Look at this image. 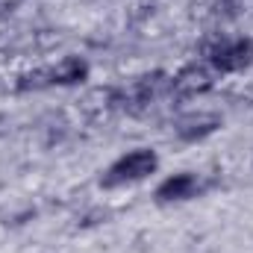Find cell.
Listing matches in <instances>:
<instances>
[{"label":"cell","instance_id":"1","mask_svg":"<svg viewBox=\"0 0 253 253\" xmlns=\"http://www.w3.org/2000/svg\"><path fill=\"white\" fill-rule=\"evenodd\" d=\"M156 153L153 150H132L126 153L124 159H118L106 177H103V186H124V183H135V180H144L147 174L156 171Z\"/></svg>","mask_w":253,"mask_h":253},{"label":"cell","instance_id":"2","mask_svg":"<svg viewBox=\"0 0 253 253\" xmlns=\"http://www.w3.org/2000/svg\"><path fill=\"white\" fill-rule=\"evenodd\" d=\"M209 62L215 65L218 71L230 74V71H242L253 62V44L251 42H224V44H215L209 50Z\"/></svg>","mask_w":253,"mask_h":253},{"label":"cell","instance_id":"3","mask_svg":"<svg viewBox=\"0 0 253 253\" xmlns=\"http://www.w3.org/2000/svg\"><path fill=\"white\" fill-rule=\"evenodd\" d=\"M174 91L183 94V97H194V94H203L209 85H212V74L203 68V65H189L183 68L174 80H171Z\"/></svg>","mask_w":253,"mask_h":253},{"label":"cell","instance_id":"4","mask_svg":"<svg viewBox=\"0 0 253 253\" xmlns=\"http://www.w3.org/2000/svg\"><path fill=\"white\" fill-rule=\"evenodd\" d=\"M85 74H88V65L83 59H77V56H68L56 68H47L50 85H77V83L85 80Z\"/></svg>","mask_w":253,"mask_h":253},{"label":"cell","instance_id":"5","mask_svg":"<svg viewBox=\"0 0 253 253\" xmlns=\"http://www.w3.org/2000/svg\"><path fill=\"white\" fill-rule=\"evenodd\" d=\"M194 189H197V180L191 177V174H174V177H168L162 186H159V191H156V197L159 200H186V197H191L194 194Z\"/></svg>","mask_w":253,"mask_h":253},{"label":"cell","instance_id":"6","mask_svg":"<svg viewBox=\"0 0 253 253\" xmlns=\"http://www.w3.org/2000/svg\"><path fill=\"white\" fill-rule=\"evenodd\" d=\"M218 126H221V121H218L215 115H191V118H183V121H180L177 132H180L186 141H197V138L215 132Z\"/></svg>","mask_w":253,"mask_h":253}]
</instances>
